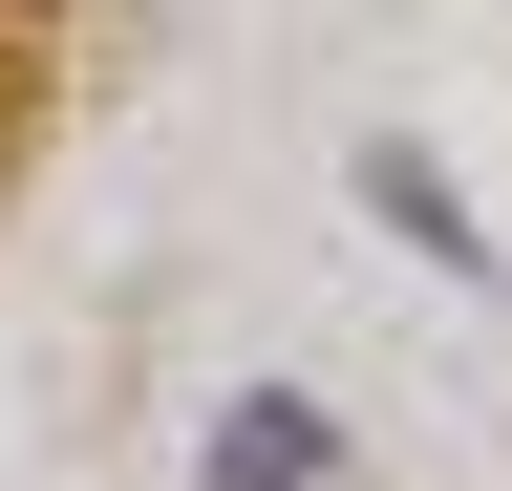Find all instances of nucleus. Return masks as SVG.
Wrapping results in <instances>:
<instances>
[{"label": "nucleus", "instance_id": "1", "mask_svg": "<svg viewBox=\"0 0 512 491\" xmlns=\"http://www.w3.org/2000/svg\"><path fill=\"white\" fill-rule=\"evenodd\" d=\"M192 491H342V427H320L299 385H256V406L192 427Z\"/></svg>", "mask_w": 512, "mask_h": 491}, {"label": "nucleus", "instance_id": "2", "mask_svg": "<svg viewBox=\"0 0 512 491\" xmlns=\"http://www.w3.org/2000/svg\"><path fill=\"white\" fill-rule=\"evenodd\" d=\"M363 214H384V235H406V257H427V278H470V299H491V235H470V193H448V171H427L406 129H363Z\"/></svg>", "mask_w": 512, "mask_h": 491}]
</instances>
